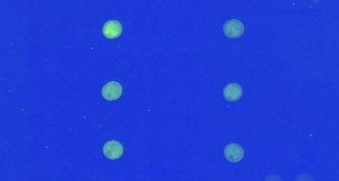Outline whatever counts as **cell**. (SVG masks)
<instances>
[{
  "instance_id": "1",
  "label": "cell",
  "mask_w": 339,
  "mask_h": 181,
  "mask_svg": "<svg viewBox=\"0 0 339 181\" xmlns=\"http://www.w3.org/2000/svg\"><path fill=\"white\" fill-rule=\"evenodd\" d=\"M245 27L239 19H230L224 25V34L228 38H239L244 34Z\"/></svg>"
},
{
  "instance_id": "2",
  "label": "cell",
  "mask_w": 339,
  "mask_h": 181,
  "mask_svg": "<svg viewBox=\"0 0 339 181\" xmlns=\"http://www.w3.org/2000/svg\"><path fill=\"white\" fill-rule=\"evenodd\" d=\"M123 88L117 81H109L102 88V96L108 101H115L122 95Z\"/></svg>"
},
{
  "instance_id": "3",
  "label": "cell",
  "mask_w": 339,
  "mask_h": 181,
  "mask_svg": "<svg viewBox=\"0 0 339 181\" xmlns=\"http://www.w3.org/2000/svg\"><path fill=\"white\" fill-rule=\"evenodd\" d=\"M103 153L107 158L115 160L121 158L124 153V147L122 143L117 140H109L104 144Z\"/></svg>"
},
{
  "instance_id": "4",
  "label": "cell",
  "mask_w": 339,
  "mask_h": 181,
  "mask_svg": "<svg viewBox=\"0 0 339 181\" xmlns=\"http://www.w3.org/2000/svg\"><path fill=\"white\" fill-rule=\"evenodd\" d=\"M224 156L229 162L238 163L244 157V149L239 143L232 142L224 148Z\"/></svg>"
},
{
  "instance_id": "5",
  "label": "cell",
  "mask_w": 339,
  "mask_h": 181,
  "mask_svg": "<svg viewBox=\"0 0 339 181\" xmlns=\"http://www.w3.org/2000/svg\"><path fill=\"white\" fill-rule=\"evenodd\" d=\"M103 34L108 39H115L122 33V25L117 20H108L103 25Z\"/></svg>"
},
{
  "instance_id": "6",
  "label": "cell",
  "mask_w": 339,
  "mask_h": 181,
  "mask_svg": "<svg viewBox=\"0 0 339 181\" xmlns=\"http://www.w3.org/2000/svg\"><path fill=\"white\" fill-rule=\"evenodd\" d=\"M243 95V89L238 83H229L224 87V98L227 101L235 102L241 99Z\"/></svg>"
}]
</instances>
